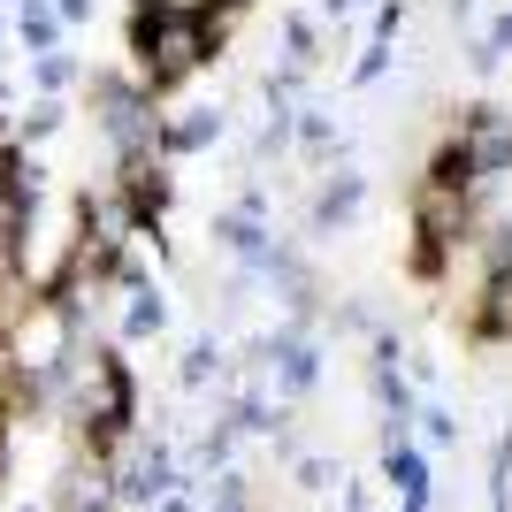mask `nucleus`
<instances>
[]
</instances>
